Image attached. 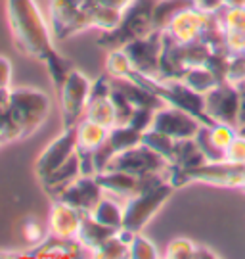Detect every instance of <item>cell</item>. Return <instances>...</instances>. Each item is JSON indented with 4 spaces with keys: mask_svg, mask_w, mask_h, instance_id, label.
<instances>
[{
    "mask_svg": "<svg viewBox=\"0 0 245 259\" xmlns=\"http://www.w3.org/2000/svg\"><path fill=\"white\" fill-rule=\"evenodd\" d=\"M113 234H117L115 229L102 225L100 221H96V219L92 217L90 213H86V215L82 217L81 229H79V234H77V240L81 242L82 248L92 255V251L98 250L102 244L108 240V238H111Z\"/></svg>",
    "mask_w": 245,
    "mask_h": 259,
    "instance_id": "cell-17",
    "label": "cell"
},
{
    "mask_svg": "<svg viewBox=\"0 0 245 259\" xmlns=\"http://www.w3.org/2000/svg\"><path fill=\"white\" fill-rule=\"evenodd\" d=\"M90 89L92 81L79 69H73L65 79L62 91L58 93L64 115V129L77 127V123L84 117V111L90 100Z\"/></svg>",
    "mask_w": 245,
    "mask_h": 259,
    "instance_id": "cell-5",
    "label": "cell"
},
{
    "mask_svg": "<svg viewBox=\"0 0 245 259\" xmlns=\"http://www.w3.org/2000/svg\"><path fill=\"white\" fill-rule=\"evenodd\" d=\"M195 6V0H157L154 10V27L165 31L180 12Z\"/></svg>",
    "mask_w": 245,
    "mask_h": 259,
    "instance_id": "cell-20",
    "label": "cell"
},
{
    "mask_svg": "<svg viewBox=\"0 0 245 259\" xmlns=\"http://www.w3.org/2000/svg\"><path fill=\"white\" fill-rule=\"evenodd\" d=\"M0 89H12V62L0 56Z\"/></svg>",
    "mask_w": 245,
    "mask_h": 259,
    "instance_id": "cell-33",
    "label": "cell"
},
{
    "mask_svg": "<svg viewBox=\"0 0 245 259\" xmlns=\"http://www.w3.org/2000/svg\"><path fill=\"white\" fill-rule=\"evenodd\" d=\"M115 154H117V152L113 150V146L109 144L108 140H106L98 150L92 152V159H94V167H96V175H98V173H104V171L108 169L109 161H111V157L115 156Z\"/></svg>",
    "mask_w": 245,
    "mask_h": 259,
    "instance_id": "cell-32",
    "label": "cell"
},
{
    "mask_svg": "<svg viewBox=\"0 0 245 259\" xmlns=\"http://www.w3.org/2000/svg\"><path fill=\"white\" fill-rule=\"evenodd\" d=\"M157 0H134L127 10H123V18L119 25L111 31H102L98 37V47L106 50L125 48L128 42L150 35L154 27V10Z\"/></svg>",
    "mask_w": 245,
    "mask_h": 259,
    "instance_id": "cell-2",
    "label": "cell"
},
{
    "mask_svg": "<svg viewBox=\"0 0 245 259\" xmlns=\"http://www.w3.org/2000/svg\"><path fill=\"white\" fill-rule=\"evenodd\" d=\"M96 221H100L102 225L106 227H111V229H123V219H125V205L121 204V200L113 198V196H104L98 205L92 209L90 213Z\"/></svg>",
    "mask_w": 245,
    "mask_h": 259,
    "instance_id": "cell-19",
    "label": "cell"
},
{
    "mask_svg": "<svg viewBox=\"0 0 245 259\" xmlns=\"http://www.w3.org/2000/svg\"><path fill=\"white\" fill-rule=\"evenodd\" d=\"M48 113H50V98L46 93L31 87L10 89V115L19 127L21 140L35 135L42 127Z\"/></svg>",
    "mask_w": 245,
    "mask_h": 259,
    "instance_id": "cell-3",
    "label": "cell"
},
{
    "mask_svg": "<svg viewBox=\"0 0 245 259\" xmlns=\"http://www.w3.org/2000/svg\"><path fill=\"white\" fill-rule=\"evenodd\" d=\"M142 131L134 129L132 125H115L109 129L108 142L113 146L115 152H125L128 148H134L138 144H142Z\"/></svg>",
    "mask_w": 245,
    "mask_h": 259,
    "instance_id": "cell-21",
    "label": "cell"
},
{
    "mask_svg": "<svg viewBox=\"0 0 245 259\" xmlns=\"http://www.w3.org/2000/svg\"><path fill=\"white\" fill-rule=\"evenodd\" d=\"M21 238L29 242L31 246H38L40 242H44L48 238V232H46L42 223H38L33 217H27L21 223Z\"/></svg>",
    "mask_w": 245,
    "mask_h": 259,
    "instance_id": "cell-28",
    "label": "cell"
},
{
    "mask_svg": "<svg viewBox=\"0 0 245 259\" xmlns=\"http://www.w3.org/2000/svg\"><path fill=\"white\" fill-rule=\"evenodd\" d=\"M128 257L152 259V257H157V250H155V246L148 240L145 236H142L140 232H136V234L132 236L130 244H128Z\"/></svg>",
    "mask_w": 245,
    "mask_h": 259,
    "instance_id": "cell-29",
    "label": "cell"
},
{
    "mask_svg": "<svg viewBox=\"0 0 245 259\" xmlns=\"http://www.w3.org/2000/svg\"><path fill=\"white\" fill-rule=\"evenodd\" d=\"M44 64H46V69H48V75H50V79H52V84L56 87V91L60 93L65 83V79H67L69 73L73 71L71 62H69L67 58H64V56L54 48L50 54L46 56Z\"/></svg>",
    "mask_w": 245,
    "mask_h": 259,
    "instance_id": "cell-23",
    "label": "cell"
},
{
    "mask_svg": "<svg viewBox=\"0 0 245 259\" xmlns=\"http://www.w3.org/2000/svg\"><path fill=\"white\" fill-rule=\"evenodd\" d=\"M84 0H50V29L56 40H64L65 29L82 8Z\"/></svg>",
    "mask_w": 245,
    "mask_h": 259,
    "instance_id": "cell-15",
    "label": "cell"
},
{
    "mask_svg": "<svg viewBox=\"0 0 245 259\" xmlns=\"http://www.w3.org/2000/svg\"><path fill=\"white\" fill-rule=\"evenodd\" d=\"M104 196H106V192L100 186V183L96 181V175H81L77 177L71 185L65 186L64 190L56 196V200L73 205L82 213H92V209L98 205V202Z\"/></svg>",
    "mask_w": 245,
    "mask_h": 259,
    "instance_id": "cell-11",
    "label": "cell"
},
{
    "mask_svg": "<svg viewBox=\"0 0 245 259\" xmlns=\"http://www.w3.org/2000/svg\"><path fill=\"white\" fill-rule=\"evenodd\" d=\"M75 152H77V127L64 129L62 135L56 137V139L40 152V156L36 157L35 171H36V175H38V179H44V177H48L52 171H56L60 165H64Z\"/></svg>",
    "mask_w": 245,
    "mask_h": 259,
    "instance_id": "cell-9",
    "label": "cell"
},
{
    "mask_svg": "<svg viewBox=\"0 0 245 259\" xmlns=\"http://www.w3.org/2000/svg\"><path fill=\"white\" fill-rule=\"evenodd\" d=\"M198 246L188 238H174L173 242H169L165 255L167 257H195Z\"/></svg>",
    "mask_w": 245,
    "mask_h": 259,
    "instance_id": "cell-30",
    "label": "cell"
},
{
    "mask_svg": "<svg viewBox=\"0 0 245 259\" xmlns=\"http://www.w3.org/2000/svg\"><path fill=\"white\" fill-rule=\"evenodd\" d=\"M205 113L215 123L236 125L237 121V87L228 81L218 83L205 94Z\"/></svg>",
    "mask_w": 245,
    "mask_h": 259,
    "instance_id": "cell-10",
    "label": "cell"
},
{
    "mask_svg": "<svg viewBox=\"0 0 245 259\" xmlns=\"http://www.w3.org/2000/svg\"><path fill=\"white\" fill-rule=\"evenodd\" d=\"M2 144H6V142H4V139H2V135H0V146H2Z\"/></svg>",
    "mask_w": 245,
    "mask_h": 259,
    "instance_id": "cell-36",
    "label": "cell"
},
{
    "mask_svg": "<svg viewBox=\"0 0 245 259\" xmlns=\"http://www.w3.org/2000/svg\"><path fill=\"white\" fill-rule=\"evenodd\" d=\"M132 69L145 77L159 79L161 73V52H163V31L155 29L150 35L136 38L125 47Z\"/></svg>",
    "mask_w": 245,
    "mask_h": 259,
    "instance_id": "cell-6",
    "label": "cell"
},
{
    "mask_svg": "<svg viewBox=\"0 0 245 259\" xmlns=\"http://www.w3.org/2000/svg\"><path fill=\"white\" fill-rule=\"evenodd\" d=\"M88 251L82 248L77 238H60V236H48L38 246H33L27 251L29 257H79L86 255Z\"/></svg>",
    "mask_w": 245,
    "mask_h": 259,
    "instance_id": "cell-14",
    "label": "cell"
},
{
    "mask_svg": "<svg viewBox=\"0 0 245 259\" xmlns=\"http://www.w3.org/2000/svg\"><path fill=\"white\" fill-rule=\"evenodd\" d=\"M102 4L106 6H111V8H117V10H127L134 0H100Z\"/></svg>",
    "mask_w": 245,
    "mask_h": 259,
    "instance_id": "cell-34",
    "label": "cell"
},
{
    "mask_svg": "<svg viewBox=\"0 0 245 259\" xmlns=\"http://www.w3.org/2000/svg\"><path fill=\"white\" fill-rule=\"evenodd\" d=\"M174 186L171 183L155 186L148 192L136 194L128 198L125 202V219H123V229L130 232H140L144 229L148 221L159 211L163 204L169 200V196L173 194Z\"/></svg>",
    "mask_w": 245,
    "mask_h": 259,
    "instance_id": "cell-4",
    "label": "cell"
},
{
    "mask_svg": "<svg viewBox=\"0 0 245 259\" xmlns=\"http://www.w3.org/2000/svg\"><path fill=\"white\" fill-rule=\"evenodd\" d=\"M84 117L90 121H96L104 127H115L117 125V117H115V110H113V104L111 98H98V100H88L86 111H84Z\"/></svg>",
    "mask_w": 245,
    "mask_h": 259,
    "instance_id": "cell-22",
    "label": "cell"
},
{
    "mask_svg": "<svg viewBox=\"0 0 245 259\" xmlns=\"http://www.w3.org/2000/svg\"><path fill=\"white\" fill-rule=\"evenodd\" d=\"M6 14L19 52L44 62L54 50V35L35 0H6Z\"/></svg>",
    "mask_w": 245,
    "mask_h": 259,
    "instance_id": "cell-1",
    "label": "cell"
},
{
    "mask_svg": "<svg viewBox=\"0 0 245 259\" xmlns=\"http://www.w3.org/2000/svg\"><path fill=\"white\" fill-rule=\"evenodd\" d=\"M106 71L111 77H127L132 71V64H130V58L125 52V48L109 50L108 62H106Z\"/></svg>",
    "mask_w": 245,
    "mask_h": 259,
    "instance_id": "cell-25",
    "label": "cell"
},
{
    "mask_svg": "<svg viewBox=\"0 0 245 259\" xmlns=\"http://www.w3.org/2000/svg\"><path fill=\"white\" fill-rule=\"evenodd\" d=\"M142 144H145L148 148H152L154 152H157L159 156H163L169 163L173 161L176 140L171 139L169 135H165V133H161V131L148 129L144 135H142Z\"/></svg>",
    "mask_w": 245,
    "mask_h": 259,
    "instance_id": "cell-24",
    "label": "cell"
},
{
    "mask_svg": "<svg viewBox=\"0 0 245 259\" xmlns=\"http://www.w3.org/2000/svg\"><path fill=\"white\" fill-rule=\"evenodd\" d=\"M109 129L96 121L82 117L77 123V150L79 152H94L108 140Z\"/></svg>",
    "mask_w": 245,
    "mask_h": 259,
    "instance_id": "cell-18",
    "label": "cell"
},
{
    "mask_svg": "<svg viewBox=\"0 0 245 259\" xmlns=\"http://www.w3.org/2000/svg\"><path fill=\"white\" fill-rule=\"evenodd\" d=\"M84 215L86 213L79 211L77 207L56 200L52 209H50V215H48L50 232L54 236H60V238H77Z\"/></svg>",
    "mask_w": 245,
    "mask_h": 259,
    "instance_id": "cell-12",
    "label": "cell"
},
{
    "mask_svg": "<svg viewBox=\"0 0 245 259\" xmlns=\"http://www.w3.org/2000/svg\"><path fill=\"white\" fill-rule=\"evenodd\" d=\"M96 181L100 183L104 192L108 196H113L117 200H125L138 194V183H140V175H132L127 171H115V169H108L104 173L96 175Z\"/></svg>",
    "mask_w": 245,
    "mask_h": 259,
    "instance_id": "cell-13",
    "label": "cell"
},
{
    "mask_svg": "<svg viewBox=\"0 0 245 259\" xmlns=\"http://www.w3.org/2000/svg\"><path fill=\"white\" fill-rule=\"evenodd\" d=\"M111 104H113V110H115V117H117V125H127L132 113H134V106L130 104L127 96L123 93H119L117 89L111 91Z\"/></svg>",
    "mask_w": 245,
    "mask_h": 259,
    "instance_id": "cell-27",
    "label": "cell"
},
{
    "mask_svg": "<svg viewBox=\"0 0 245 259\" xmlns=\"http://www.w3.org/2000/svg\"><path fill=\"white\" fill-rule=\"evenodd\" d=\"M155 111L157 110H152V108H134V113H132V117L128 121V125H132L134 129L145 133L148 129H152V125H154Z\"/></svg>",
    "mask_w": 245,
    "mask_h": 259,
    "instance_id": "cell-31",
    "label": "cell"
},
{
    "mask_svg": "<svg viewBox=\"0 0 245 259\" xmlns=\"http://www.w3.org/2000/svg\"><path fill=\"white\" fill-rule=\"evenodd\" d=\"M10 106V89H0V111L8 110Z\"/></svg>",
    "mask_w": 245,
    "mask_h": 259,
    "instance_id": "cell-35",
    "label": "cell"
},
{
    "mask_svg": "<svg viewBox=\"0 0 245 259\" xmlns=\"http://www.w3.org/2000/svg\"><path fill=\"white\" fill-rule=\"evenodd\" d=\"M108 169L115 171H127L132 175H145V173H169L171 163L159 156L157 152L148 148L145 144H138L134 148L119 152L111 157ZM106 169V171H108Z\"/></svg>",
    "mask_w": 245,
    "mask_h": 259,
    "instance_id": "cell-7",
    "label": "cell"
},
{
    "mask_svg": "<svg viewBox=\"0 0 245 259\" xmlns=\"http://www.w3.org/2000/svg\"><path fill=\"white\" fill-rule=\"evenodd\" d=\"M92 255L98 259H119L128 257V244L119 234H113L111 238L102 244L98 250L92 251Z\"/></svg>",
    "mask_w": 245,
    "mask_h": 259,
    "instance_id": "cell-26",
    "label": "cell"
},
{
    "mask_svg": "<svg viewBox=\"0 0 245 259\" xmlns=\"http://www.w3.org/2000/svg\"><path fill=\"white\" fill-rule=\"evenodd\" d=\"M201 125L203 123L195 115H191L190 111L174 108V106H163L155 111L152 129L161 131L174 140H184L195 139Z\"/></svg>",
    "mask_w": 245,
    "mask_h": 259,
    "instance_id": "cell-8",
    "label": "cell"
},
{
    "mask_svg": "<svg viewBox=\"0 0 245 259\" xmlns=\"http://www.w3.org/2000/svg\"><path fill=\"white\" fill-rule=\"evenodd\" d=\"M77 177H81V159H79V154L75 152L64 165H60L48 177L40 179V183L46 188V192L52 194V198L56 200V196L60 194L67 185H71Z\"/></svg>",
    "mask_w": 245,
    "mask_h": 259,
    "instance_id": "cell-16",
    "label": "cell"
}]
</instances>
